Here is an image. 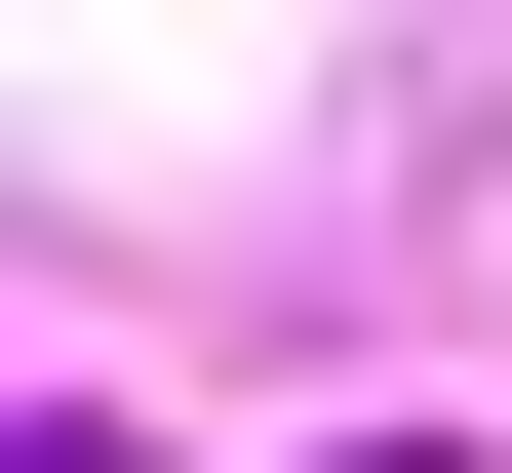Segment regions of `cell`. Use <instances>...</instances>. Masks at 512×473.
I'll return each instance as SVG.
<instances>
[{"label": "cell", "instance_id": "cell-1", "mask_svg": "<svg viewBox=\"0 0 512 473\" xmlns=\"http://www.w3.org/2000/svg\"><path fill=\"white\" fill-rule=\"evenodd\" d=\"M355 473H512V434H355Z\"/></svg>", "mask_w": 512, "mask_h": 473}, {"label": "cell", "instance_id": "cell-2", "mask_svg": "<svg viewBox=\"0 0 512 473\" xmlns=\"http://www.w3.org/2000/svg\"><path fill=\"white\" fill-rule=\"evenodd\" d=\"M40 473H119V434H40Z\"/></svg>", "mask_w": 512, "mask_h": 473}]
</instances>
